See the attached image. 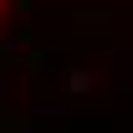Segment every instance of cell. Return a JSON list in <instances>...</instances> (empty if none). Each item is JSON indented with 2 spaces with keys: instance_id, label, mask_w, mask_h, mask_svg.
Wrapping results in <instances>:
<instances>
[{
  "instance_id": "obj_1",
  "label": "cell",
  "mask_w": 133,
  "mask_h": 133,
  "mask_svg": "<svg viewBox=\"0 0 133 133\" xmlns=\"http://www.w3.org/2000/svg\"><path fill=\"white\" fill-rule=\"evenodd\" d=\"M0 10H5V0H0Z\"/></svg>"
}]
</instances>
